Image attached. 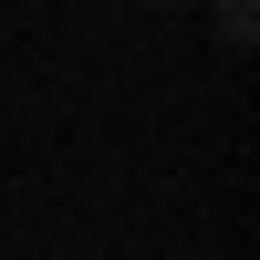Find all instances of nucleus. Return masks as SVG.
Instances as JSON below:
<instances>
[{
    "label": "nucleus",
    "mask_w": 260,
    "mask_h": 260,
    "mask_svg": "<svg viewBox=\"0 0 260 260\" xmlns=\"http://www.w3.org/2000/svg\"><path fill=\"white\" fill-rule=\"evenodd\" d=\"M219 42H229V52H250V42H260V11H250V0H229V11H219Z\"/></svg>",
    "instance_id": "f257e3e1"
}]
</instances>
